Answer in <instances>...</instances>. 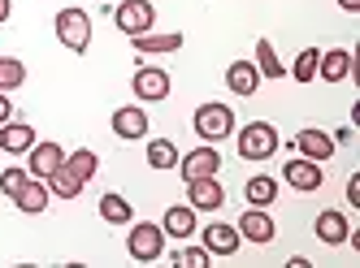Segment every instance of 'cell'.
Here are the masks:
<instances>
[{
	"instance_id": "obj_8",
	"label": "cell",
	"mask_w": 360,
	"mask_h": 268,
	"mask_svg": "<svg viewBox=\"0 0 360 268\" xmlns=\"http://www.w3.org/2000/svg\"><path fill=\"white\" fill-rule=\"evenodd\" d=\"M187 203L195 212H221L226 208V186H221V177L217 173L213 177H191L187 182Z\"/></svg>"
},
{
	"instance_id": "obj_35",
	"label": "cell",
	"mask_w": 360,
	"mask_h": 268,
	"mask_svg": "<svg viewBox=\"0 0 360 268\" xmlns=\"http://www.w3.org/2000/svg\"><path fill=\"white\" fill-rule=\"evenodd\" d=\"M9 13H13V5H9V0H0V26L9 22Z\"/></svg>"
},
{
	"instance_id": "obj_27",
	"label": "cell",
	"mask_w": 360,
	"mask_h": 268,
	"mask_svg": "<svg viewBox=\"0 0 360 268\" xmlns=\"http://www.w3.org/2000/svg\"><path fill=\"white\" fill-rule=\"evenodd\" d=\"M256 69H261V78H282L287 74V65L278 61V52L269 39H256Z\"/></svg>"
},
{
	"instance_id": "obj_15",
	"label": "cell",
	"mask_w": 360,
	"mask_h": 268,
	"mask_svg": "<svg viewBox=\"0 0 360 268\" xmlns=\"http://www.w3.org/2000/svg\"><path fill=\"white\" fill-rule=\"evenodd\" d=\"M61 160H65V147H61V143H39V139H35L31 152H27V173L48 182V177L61 169Z\"/></svg>"
},
{
	"instance_id": "obj_3",
	"label": "cell",
	"mask_w": 360,
	"mask_h": 268,
	"mask_svg": "<svg viewBox=\"0 0 360 268\" xmlns=\"http://www.w3.org/2000/svg\"><path fill=\"white\" fill-rule=\"evenodd\" d=\"M235 139H239V156L243 160H256V165H261V160H269L274 152H278V130L269 126V121H248L243 130H235Z\"/></svg>"
},
{
	"instance_id": "obj_19",
	"label": "cell",
	"mask_w": 360,
	"mask_h": 268,
	"mask_svg": "<svg viewBox=\"0 0 360 268\" xmlns=\"http://www.w3.org/2000/svg\"><path fill=\"white\" fill-rule=\"evenodd\" d=\"M18 212H27V217H39V212H48V182L44 177H27L22 182V191L13 195Z\"/></svg>"
},
{
	"instance_id": "obj_2",
	"label": "cell",
	"mask_w": 360,
	"mask_h": 268,
	"mask_svg": "<svg viewBox=\"0 0 360 268\" xmlns=\"http://www.w3.org/2000/svg\"><path fill=\"white\" fill-rule=\"evenodd\" d=\"M53 31H57V39H61V48H70V52H83L91 48V18H87V9H79V5H70V9H61L57 18H53Z\"/></svg>"
},
{
	"instance_id": "obj_13",
	"label": "cell",
	"mask_w": 360,
	"mask_h": 268,
	"mask_svg": "<svg viewBox=\"0 0 360 268\" xmlns=\"http://www.w3.org/2000/svg\"><path fill=\"white\" fill-rule=\"evenodd\" d=\"M109 126H113V134H117L122 143H139V139H148V113L139 109V104H122V109H113Z\"/></svg>"
},
{
	"instance_id": "obj_33",
	"label": "cell",
	"mask_w": 360,
	"mask_h": 268,
	"mask_svg": "<svg viewBox=\"0 0 360 268\" xmlns=\"http://www.w3.org/2000/svg\"><path fill=\"white\" fill-rule=\"evenodd\" d=\"M347 203H352V208H360V173H356V177H347Z\"/></svg>"
},
{
	"instance_id": "obj_10",
	"label": "cell",
	"mask_w": 360,
	"mask_h": 268,
	"mask_svg": "<svg viewBox=\"0 0 360 268\" xmlns=\"http://www.w3.org/2000/svg\"><path fill=\"white\" fill-rule=\"evenodd\" d=\"M282 182L291 186V191H304V195H313V191H321V165L317 160H304V156H291L287 165H282Z\"/></svg>"
},
{
	"instance_id": "obj_24",
	"label": "cell",
	"mask_w": 360,
	"mask_h": 268,
	"mask_svg": "<svg viewBox=\"0 0 360 268\" xmlns=\"http://www.w3.org/2000/svg\"><path fill=\"white\" fill-rule=\"evenodd\" d=\"M131 43H135V52H178V48H183V35H178V31H169V35L143 31V35H135Z\"/></svg>"
},
{
	"instance_id": "obj_31",
	"label": "cell",
	"mask_w": 360,
	"mask_h": 268,
	"mask_svg": "<svg viewBox=\"0 0 360 268\" xmlns=\"http://www.w3.org/2000/svg\"><path fill=\"white\" fill-rule=\"evenodd\" d=\"M209 260H213V255L204 251V247H187V251H174V264H178V268H204Z\"/></svg>"
},
{
	"instance_id": "obj_28",
	"label": "cell",
	"mask_w": 360,
	"mask_h": 268,
	"mask_svg": "<svg viewBox=\"0 0 360 268\" xmlns=\"http://www.w3.org/2000/svg\"><path fill=\"white\" fill-rule=\"evenodd\" d=\"M148 165H152V169H174V165H178V143L152 139V143H148Z\"/></svg>"
},
{
	"instance_id": "obj_18",
	"label": "cell",
	"mask_w": 360,
	"mask_h": 268,
	"mask_svg": "<svg viewBox=\"0 0 360 268\" xmlns=\"http://www.w3.org/2000/svg\"><path fill=\"white\" fill-rule=\"evenodd\" d=\"M161 229H165V238H178V243H187V238L195 234V208H191V203H174V208H165Z\"/></svg>"
},
{
	"instance_id": "obj_12",
	"label": "cell",
	"mask_w": 360,
	"mask_h": 268,
	"mask_svg": "<svg viewBox=\"0 0 360 268\" xmlns=\"http://www.w3.org/2000/svg\"><path fill=\"white\" fill-rule=\"evenodd\" d=\"M235 229H239V238H248L252 247H269V243H274V234H278V225H274L269 212H265V208H252V203H248V212L239 217Z\"/></svg>"
},
{
	"instance_id": "obj_6",
	"label": "cell",
	"mask_w": 360,
	"mask_h": 268,
	"mask_svg": "<svg viewBox=\"0 0 360 268\" xmlns=\"http://www.w3.org/2000/svg\"><path fill=\"white\" fill-rule=\"evenodd\" d=\"M131 91H135L139 104H161V100H169V91H174L169 69H161V65H139L135 78H131Z\"/></svg>"
},
{
	"instance_id": "obj_20",
	"label": "cell",
	"mask_w": 360,
	"mask_h": 268,
	"mask_svg": "<svg viewBox=\"0 0 360 268\" xmlns=\"http://www.w3.org/2000/svg\"><path fill=\"white\" fill-rule=\"evenodd\" d=\"M35 143V130L27 121H5L0 126V152H9V156H27Z\"/></svg>"
},
{
	"instance_id": "obj_17",
	"label": "cell",
	"mask_w": 360,
	"mask_h": 268,
	"mask_svg": "<svg viewBox=\"0 0 360 268\" xmlns=\"http://www.w3.org/2000/svg\"><path fill=\"white\" fill-rule=\"evenodd\" d=\"M226 87L235 91V95H256L261 91V69H256V61H230V69H226Z\"/></svg>"
},
{
	"instance_id": "obj_5",
	"label": "cell",
	"mask_w": 360,
	"mask_h": 268,
	"mask_svg": "<svg viewBox=\"0 0 360 268\" xmlns=\"http://www.w3.org/2000/svg\"><path fill=\"white\" fill-rule=\"evenodd\" d=\"M113 26L122 35H143V31H152L157 26V5L152 0H122V5L113 9Z\"/></svg>"
},
{
	"instance_id": "obj_16",
	"label": "cell",
	"mask_w": 360,
	"mask_h": 268,
	"mask_svg": "<svg viewBox=\"0 0 360 268\" xmlns=\"http://www.w3.org/2000/svg\"><path fill=\"white\" fill-rule=\"evenodd\" d=\"M352 69H356V57L347 48H326L317 61V78H326V83H343V78H352Z\"/></svg>"
},
{
	"instance_id": "obj_32",
	"label": "cell",
	"mask_w": 360,
	"mask_h": 268,
	"mask_svg": "<svg viewBox=\"0 0 360 268\" xmlns=\"http://www.w3.org/2000/svg\"><path fill=\"white\" fill-rule=\"evenodd\" d=\"M5 121H13V100H9V91H0V126Z\"/></svg>"
},
{
	"instance_id": "obj_30",
	"label": "cell",
	"mask_w": 360,
	"mask_h": 268,
	"mask_svg": "<svg viewBox=\"0 0 360 268\" xmlns=\"http://www.w3.org/2000/svg\"><path fill=\"white\" fill-rule=\"evenodd\" d=\"M27 177H31V173H27V169H18V165H13V169H0V195L13 199V195L22 191V182H27Z\"/></svg>"
},
{
	"instance_id": "obj_4",
	"label": "cell",
	"mask_w": 360,
	"mask_h": 268,
	"mask_svg": "<svg viewBox=\"0 0 360 268\" xmlns=\"http://www.w3.org/2000/svg\"><path fill=\"white\" fill-rule=\"evenodd\" d=\"M126 251H131V260H135V264H157V260L165 255V229H161V225H152V221L131 225Z\"/></svg>"
},
{
	"instance_id": "obj_26",
	"label": "cell",
	"mask_w": 360,
	"mask_h": 268,
	"mask_svg": "<svg viewBox=\"0 0 360 268\" xmlns=\"http://www.w3.org/2000/svg\"><path fill=\"white\" fill-rule=\"evenodd\" d=\"M317 61H321V48H304L287 74L295 78V83H304V87H308V83H317Z\"/></svg>"
},
{
	"instance_id": "obj_22",
	"label": "cell",
	"mask_w": 360,
	"mask_h": 268,
	"mask_svg": "<svg viewBox=\"0 0 360 268\" xmlns=\"http://www.w3.org/2000/svg\"><path fill=\"white\" fill-rule=\"evenodd\" d=\"M131 217H135V208H131V199L126 195H100V221L105 225H131Z\"/></svg>"
},
{
	"instance_id": "obj_1",
	"label": "cell",
	"mask_w": 360,
	"mask_h": 268,
	"mask_svg": "<svg viewBox=\"0 0 360 268\" xmlns=\"http://www.w3.org/2000/svg\"><path fill=\"white\" fill-rule=\"evenodd\" d=\"M191 130L200 134V143H226L230 134H235V109L221 104V100L200 104L195 117H191Z\"/></svg>"
},
{
	"instance_id": "obj_25",
	"label": "cell",
	"mask_w": 360,
	"mask_h": 268,
	"mask_svg": "<svg viewBox=\"0 0 360 268\" xmlns=\"http://www.w3.org/2000/svg\"><path fill=\"white\" fill-rule=\"evenodd\" d=\"M83 186H87V182H79V177H74V173L61 165L53 177H48V195H57V199H79V195H83Z\"/></svg>"
},
{
	"instance_id": "obj_34",
	"label": "cell",
	"mask_w": 360,
	"mask_h": 268,
	"mask_svg": "<svg viewBox=\"0 0 360 268\" xmlns=\"http://www.w3.org/2000/svg\"><path fill=\"white\" fill-rule=\"evenodd\" d=\"M334 5H339L343 13H360V0H334Z\"/></svg>"
},
{
	"instance_id": "obj_11",
	"label": "cell",
	"mask_w": 360,
	"mask_h": 268,
	"mask_svg": "<svg viewBox=\"0 0 360 268\" xmlns=\"http://www.w3.org/2000/svg\"><path fill=\"white\" fill-rule=\"evenodd\" d=\"M313 234H317V243H326V247H347V234H352L347 212H339V208H321L317 221H313Z\"/></svg>"
},
{
	"instance_id": "obj_29",
	"label": "cell",
	"mask_w": 360,
	"mask_h": 268,
	"mask_svg": "<svg viewBox=\"0 0 360 268\" xmlns=\"http://www.w3.org/2000/svg\"><path fill=\"white\" fill-rule=\"evenodd\" d=\"M27 83V65L18 57H0V91H18Z\"/></svg>"
},
{
	"instance_id": "obj_9",
	"label": "cell",
	"mask_w": 360,
	"mask_h": 268,
	"mask_svg": "<svg viewBox=\"0 0 360 268\" xmlns=\"http://www.w3.org/2000/svg\"><path fill=\"white\" fill-rule=\"evenodd\" d=\"M291 147L304 156V160H317V165H326V160L339 152V143H334V134H326V130H317V126H304L295 139H291Z\"/></svg>"
},
{
	"instance_id": "obj_7",
	"label": "cell",
	"mask_w": 360,
	"mask_h": 268,
	"mask_svg": "<svg viewBox=\"0 0 360 268\" xmlns=\"http://www.w3.org/2000/svg\"><path fill=\"white\" fill-rule=\"evenodd\" d=\"M174 169L183 173V182H191V177H213V173H221V152H217L213 143L191 147L187 156H178V165H174Z\"/></svg>"
},
{
	"instance_id": "obj_23",
	"label": "cell",
	"mask_w": 360,
	"mask_h": 268,
	"mask_svg": "<svg viewBox=\"0 0 360 268\" xmlns=\"http://www.w3.org/2000/svg\"><path fill=\"white\" fill-rule=\"evenodd\" d=\"M61 165H65L74 177H79V182H91V177H96V169H100V156H96L91 147H79V152H65Z\"/></svg>"
},
{
	"instance_id": "obj_21",
	"label": "cell",
	"mask_w": 360,
	"mask_h": 268,
	"mask_svg": "<svg viewBox=\"0 0 360 268\" xmlns=\"http://www.w3.org/2000/svg\"><path fill=\"white\" fill-rule=\"evenodd\" d=\"M243 199H248L252 208H269V203L278 199V177H269V173L248 177V182H243Z\"/></svg>"
},
{
	"instance_id": "obj_14",
	"label": "cell",
	"mask_w": 360,
	"mask_h": 268,
	"mask_svg": "<svg viewBox=\"0 0 360 268\" xmlns=\"http://www.w3.org/2000/svg\"><path fill=\"white\" fill-rule=\"evenodd\" d=\"M200 243H204V251H209V255H217V260H230V255H235V251L243 247V238H239V229H235V225L213 221V225H204Z\"/></svg>"
}]
</instances>
